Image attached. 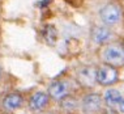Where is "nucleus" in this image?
Masks as SVG:
<instances>
[{"label":"nucleus","instance_id":"obj_6","mask_svg":"<svg viewBox=\"0 0 124 114\" xmlns=\"http://www.w3.org/2000/svg\"><path fill=\"white\" fill-rule=\"evenodd\" d=\"M112 38V32L106 26H94L92 30V39L95 43H106Z\"/></svg>","mask_w":124,"mask_h":114},{"label":"nucleus","instance_id":"obj_11","mask_svg":"<svg viewBox=\"0 0 124 114\" xmlns=\"http://www.w3.org/2000/svg\"><path fill=\"white\" fill-rule=\"evenodd\" d=\"M43 38L48 45H54L58 39V30L54 25H46L43 29Z\"/></svg>","mask_w":124,"mask_h":114},{"label":"nucleus","instance_id":"obj_1","mask_svg":"<svg viewBox=\"0 0 124 114\" xmlns=\"http://www.w3.org/2000/svg\"><path fill=\"white\" fill-rule=\"evenodd\" d=\"M103 60L108 66H122L124 64V51L118 45H110L103 51Z\"/></svg>","mask_w":124,"mask_h":114},{"label":"nucleus","instance_id":"obj_8","mask_svg":"<svg viewBox=\"0 0 124 114\" xmlns=\"http://www.w3.org/2000/svg\"><path fill=\"white\" fill-rule=\"evenodd\" d=\"M47 102H48V96L46 95V93L37 92L35 95H33L31 98H30L29 106L33 112H39V110H42L46 105H47Z\"/></svg>","mask_w":124,"mask_h":114},{"label":"nucleus","instance_id":"obj_13","mask_svg":"<svg viewBox=\"0 0 124 114\" xmlns=\"http://www.w3.org/2000/svg\"><path fill=\"white\" fill-rule=\"evenodd\" d=\"M118 109H119V112H120V113H123V114H124V98H122V101L118 104Z\"/></svg>","mask_w":124,"mask_h":114},{"label":"nucleus","instance_id":"obj_9","mask_svg":"<svg viewBox=\"0 0 124 114\" xmlns=\"http://www.w3.org/2000/svg\"><path fill=\"white\" fill-rule=\"evenodd\" d=\"M22 96L18 95V93H11V95H8L5 97L4 100V108L7 110H9V112H12V110H16L18 109L20 106L22 105Z\"/></svg>","mask_w":124,"mask_h":114},{"label":"nucleus","instance_id":"obj_3","mask_svg":"<svg viewBox=\"0 0 124 114\" xmlns=\"http://www.w3.org/2000/svg\"><path fill=\"white\" fill-rule=\"evenodd\" d=\"M118 80V71L112 66H102L99 70H97V81L101 85H111Z\"/></svg>","mask_w":124,"mask_h":114},{"label":"nucleus","instance_id":"obj_7","mask_svg":"<svg viewBox=\"0 0 124 114\" xmlns=\"http://www.w3.org/2000/svg\"><path fill=\"white\" fill-rule=\"evenodd\" d=\"M78 80L84 85H93L97 81V70L94 67H84L78 71Z\"/></svg>","mask_w":124,"mask_h":114},{"label":"nucleus","instance_id":"obj_5","mask_svg":"<svg viewBox=\"0 0 124 114\" xmlns=\"http://www.w3.org/2000/svg\"><path fill=\"white\" fill-rule=\"evenodd\" d=\"M48 95L52 97L54 100H62L68 95V84L65 81H55L50 85L48 88Z\"/></svg>","mask_w":124,"mask_h":114},{"label":"nucleus","instance_id":"obj_10","mask_svg":"<svg viewBox=\"0 0 124 114\" xmlns=\"http://www.w3.org/2000/svg\"><path fill=\"white\" fill-rule=\"evenodd\" d=\"M122 98L123 97L120 95V92L116 89H107L105 93V97H103L105 102L108 106H118V104L122 101Z\"/></svg>","mask_w":124,"mask_h":114},{"label":"nucleus","instance_id":"obj_2","mask_svg":"<svg viewBox=\"0 0 124 114\" xmlns=\"http://www.w3.org/2000/svg\"><path fill=\"white\" fill-rule=\"evenodd\" d=\"M101 20L107 25V26H112L116 25L122 18V12H120V8L115 4H107L105 5L99 12Z\"/></svg>","mask_w":124,"mask_h":114},{"label":"nucleus","instance_id":"obj_12","mask_svg":"<svg viewBox=\"0 0 124 114\" xmlns=\"http://www.w3.org/2000/svg\"><path fill=\"white\" fill-rule=\"evenodd\" d=\"M63 101V108L67 109V110H71L73 109V106H75V100L73 98H69V97H64V98H62Z\"/></svg>","mask_w":124,"mask_h":114},{"label":"nucleus","instance_id":"obj_4","mask_svg":"<svg viewBox=\"0 0 124 114\" xmlns=\"http://www.w3.org/2000/svg\"><path fill=\"white\" fill-rule=\"evenodd\" d=\"M101 105H102V97L97 95V93H92V95L84 97L82 109L85 113H89V114L97 113L101 109Z\"/></svg>","mask_w":124,"mask_h":114},{"label":"nucleus","instance_id":"obj_15","mask_svg":"<svg viewBox=\"0 0 124 114\" xmlns=\"http://www.w3.org/2000/svg\"><path fill=\"white\" fill-rule=\"evenodd\" d=\"M0 73H1V70H0Z\"/></svg>","mask_w":124,"mask_h":114},{"label":"nucleus","instance_id":"obj_14","mask_svg":"<svg viewBox=\"0 0 124 114\" xmlns=\"http://www.w3.org/2000/svg\"><path fill=\"white\" fill-rule=\"evenodd\" d=\"M122 49H123V51H124V46H123V47H122Z\"/></svg>","mask_w":124,"mask_h":114}]
</instances>
